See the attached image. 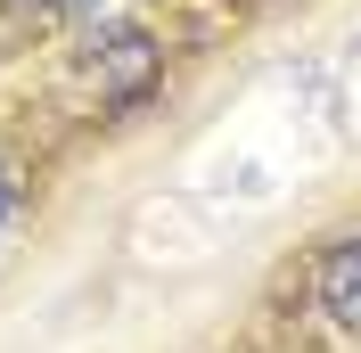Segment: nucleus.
<instances>
[{
	"mask_svg": "<svg viewBox=\"0 0 361 353\" xmlns=\"http://www.w3.org/2000/svg\"><path fill=\"white\" fill-rule=\"evenodd\" d=\"M82 74H90V90H99L107 107H132V99H148V90L164 83V49H157V33H140V25H107Z\"/></svg>",
	"mask_w": 361,
	"mask_h": 353,
	"instance_id": "f257e3e1",
	"label": "nucleus"
},
{
	"mask_svg": "<svg viewBox=\"0 0 361 353\" xmlns=\"http://www.w3.org/2000/svg\"><path fill=\"white\" fill-rule=\"evenodd\" d=\"M312 287H320V312L337 321V337L361 345V239H337V246H329L320 271H312Z\"/></svg>",
	"mask_w": 361,
	"mask_h": 353,
	"instance_id": "f03ea898",
	"label": "nucleus"
},
{
	"mask_svg": "<svg viewBox=\"0 0 361 353\" xmlns=\"http://www.w3.org/2000/svg\"><path fill=\"white\" fill-rule=\"evenodd\" d=\"M42 8H58V17H74V8H99V0H42Z\"/></svg>",
	"mask_w": 361,
	"mask_h": 353,
	"instance_id": "7ed1b4c3",
	"label": "nucleus"
},
{
	"mask_svg": "<svg viewBox=\"0 0 361 353\" xmlns=\"http://www.w3.org/2000/svg\"><path fill=\"white\" fill-rule=\"evenodd\" d=\"M0 230H8V181H0Z\"/></svg>",
	"mask_w": 361,
	"mask_h": 353,
	"instance_id": "20e7f679",
	"label": "nucleus"
}]
</instances>
